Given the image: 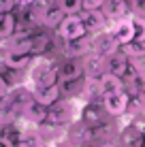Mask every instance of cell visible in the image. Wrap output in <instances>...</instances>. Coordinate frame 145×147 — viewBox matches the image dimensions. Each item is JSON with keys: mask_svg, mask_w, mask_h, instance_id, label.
Listing matches in <instances>:
<instances>
[{"mask_svg": "<svg viewBox=\"0 0 145 147\" xmlns=\"http://www.w3.org/2000/svg\"><path fill=\"white\" fill-rule=\"evenodd\" d=\"M103 11H105V17L119 22V19L126 17V13H128V4H126V0H105Z\"/></svg>", "mask_w": 145, "mask_h": 147, "instance_id": "cell-9", "label": "cell"}, {"mask_svg": "<svg viewBox=\"0 0 145 147\" xmlns=\"http://www.w3.org/2000/svg\"><path fill=\"white\" fill-rule=\"evenodd\" d=\"M83 2V11H100L105 7V0H81Z\"/></svg>", "mask_w": 145, "mask_h": 147, "instance_id": "cell-21", "label": "cell"}, {"mask_svg": "<svg viewBox=\"0 0 145 147\" xmlns=\"http://www.w3.org/2000/svg\"><path fill=\"white\" fill-rule=\"evenodd\" d=\"M30 62H32V53L30 51H13L11 49V51L4 55V64L11 70H22V68H26Z\"/></svg>", "mask_w": 145, "mask_h": 147, "instance_id": "cell-8", "label": "cell"}, {"mask_svg": "<svg viewBox=\"0 0 145 147\" xmlns=\"http://www.w3.org/2000/svg\"><path fill=\"white\" fill-rule=\"evenodd\" d=\"M32 96H34L36 102L45 105V107H51V105H56L58 98H60V88L58 85H36Z\"/></svg>", "mask_w": 145, "mask_h": 147, "instance_id": "cell-7", "label": "cell"}, {"mask_svg": "<svg viewBox=\"0 0 145 147\" xmlns=\"http://www.w3.org/2000/svg\"><path fill=\"white\" fill-rule=\"evenodd\" d=\"M36 0H17V7H30V4H34Z\"/></svg>", "mask_w": 145, "mask_h": 147, "instance_id": "cell-25", "label": "cell"}, {"mask_svg": "<svg viewBox=\"0 0 145 147\" xmlns=\"http://www.w3.org/2000/svg\"><path fill=\"white\" fill-rule=\"evenodd\" d=\"M19 147H43V141L38 136H26L19 141Z\"/></svg>", "mask_w": 145, "mask_h": 147, "instance_id": "cell-22", "label": "cell"}, {"mask_svg": "<svg viewBox=\"0 0 145 147\" xmlns=\"http://www.w3.org/2000/svg\"><path fill=\"white\" fill-rule=\"evenodd\" d=\"M100 94H113V92H122L124 90V81L119 75H113V73H105L100 75Z\"/></svg>", "mask_w": 145, "mask_h": 147, "instance_id": "cell-10", "label": "cell"}, {"mask_svg": "<svg viewBox=\"0 0 145 147\" xmlns=\"http://www.w3.org/2000/svg\"><path fill=\"white\" fill-rule=\"evenodd\" d=\"M68 117H71V109L68 105H51L47 109V121L49 124H66Z\"/></svg>", "mask_w": 145, "mask_h": 147, "instance_id": "cell-12", "label": "cell"}, {"mask_svg": "<svg viewBox=\"0 0 145 147\" xmlns=\"http://www.w3.org/2000/svg\"><path fill=\"white\" fill-rule=\"evenodd\" d=\"M128 66H130V62H128V55L124 51H113L111 55L105 58V70H107V73H113V75L124 77Z\"/></svg>", "mask_w": 145, "mask_h": 147, "instance_id": "cell-5", "label": "cell"}, {"mask_svg": "<svg viewBox=\"0 0 145 147\" xmlns=\"http://www.w3.org/2000/svg\"><path fill=\"white\" fill-rule=\"evenodd\" d=\"M103 147H115V145H111V143H107V145H103Z\"/></svg>", "mask_w": 145, "mask_h": 147, "instance_id": "cell-26", "label": "cell"}, {"mask_svg": "<svg viewBox=\"0 0 145 147\" xmlns=\"http://www.w3.org/2000/svg\"><path fill=\"white\" fill-rule=\"evenodd\" d=\"M130 9H132L134 17L145 19V0H130Z\"/></svg>", "mask_w": 145, "mask_h": 147, "instance_id": "cell-20", "label": "cell"}, {"mask_svg": "<svg viewBox=\"0 0 145 147\" xmlns=\"http://www.w3.org/2000/svg\"><path fill=\"white\" fill-rule=\"evenodd\" d=\"M83 66H86L88 77H98L100 70L105 68V58L100 53H88L86 58H83Z\"/></svg>", "mask_w": 145, "mask_h": 147, "instance_id": "cell-13", "label": "cell"}, {"mask_svg": "<svg viewBox=\"0 0 145 147\" xmlns=\"http://www.w3.org/2000/svg\"><path fill=\"white\" fill-rule=\"evenodd\" d=\"M15 32V15L0 13V38H9Z\"/></svg>", "mask_w": 145, "mask_h": 147, "instance_id": "cell-17", "label": "cell"}, {"mask_svg": "<svg viewBox=\"0 0 145 147\" xmlns=\"http://www.w3.org/2000/svg\"><path fill=\"white\" fill-rule=\"evenodd\" d=\"M60 77L58 68L49 66L47 62H36V68L32 70L34 85H56V79Z\"/></svg>", "mask_w": 145, "mask_h": 147, "instance_id": "cell-4", "label": "cell"}, {"mask_svg": "<svg viewBox=\"0 0 145 147\" xmlns=\"http://www.w3.org/2000/svg\"><path fill=\"white\" fill-rule=\"evenodd\" d=\"M103 105H105V109H107V113H111V115H122V113H126L128 105H130V98H128V94L122 90V92L105 94V96H103Z\"/></svg>", "mask_w": 145, "mask_h": 147, "instance_id": "cell-2", "label": "cell"}, {"mask_svg": "<svg viewBox=\"0 0 145 147\" xmlns=\"http://www.w3.org/2000/svg\"><path fill=\"white\" fill-rule=\"evenodd\" d=\"M58 4H60V9H62L66 15H77L83 9L81 0H58Z\"/></svg>", "mask_w": 145, "mask_h": 147, "instance_id": "cell-19", "label": "cell"}, {"mask_svg": "<svg viewBox=\"0 0 145 147\" xmlns=\"http://www.w3.org/2000/svg\"><path fill=\"white\" fill-rule=\"evenodd\" d=\"M86 24H83L81 15H66L62 19V24L58 26V34L64 40H75V38H81L86 36Z\"/></svg>", "mask_w": 145, "mask_h": 147, "instance_id": "cell-1", "label": "cell"}, {"mask_svg": "<svg viewBox=\"0 0 145 147\" xmlns=\"http://www.w3.org/2000/svg\"><path fill=\"white\" fill-rule=\"evenodd\" d=\"M124 143H126V147H141L145 143V134L134 128H128L124 132Z\"/></svg>", "mask_w": 145, "mask_h": 147, "instance_id": "cell-18", "label": "cell"}, {"mask_svg": "<svg viewBox=\"0 0 145 147\" xmlns=\"http://www.w3.org/2000/svg\"><path fill=\"white\" fill-rule=\"evenodd\" d=\"M47 109L49 107H45V105L41 102H30L26 109H24V115L30 119V121H43V119H47Z\"/></svg>", "mask_w": 145, "mask_h": 147, "instance_id": "cell-15", "label": "cell"}, {"mask_svg": "<svg viewBox=\"0 0 145 147\" xmlns=\"http://www.w3.org/2000/svg\"><path fill=\"white\" fill-rule=\"evenodd\" d=\"M9 94V83L4 81V77L0 75V98H4V96Z\"/></svg>", "mask_w": 145, "mask_h": 147, "instance_id": "cell-24", "label": "cell"}, {"mask_svg": "<svg viewBox=\"0 0 145 147\" xmlns=\"http://www.w3.org/2000/svg\"><path fill=\"white\" fill-rule=\"evenodd\" d=\"M64 17H66V13L60 9V4H56V7L49 4V7H45L43 13H41V22L45 24V26H49V28H58Z\"/></svg>", "mask_w": 145, "mask_h": 147, "instance_id": "cell-11", "label": "cell"}, {"mask_svg": "<svg viewBox=\"0 0 145 147\" xmlns=\"http://www.w3.org/2000/svg\"><path fill=\"white\" fill-rule=\"evenodd\" d=\"M15 4H17V0H0V13H11Z\"/></svg>", "mask_w": 145, "mask_h": 147, "instance_id": "cell-23", "label": "cell"}, {"mask_svg": "<svg viewBox=\"0 0 145 147\" xmlns=\"http://www.w3.org/2000/svg\"><path fill=\"white\" fill-rule=\"evenodd\" d=\"M86 73V66H83V60L79 58H68L66 62H62V66L58 68V75L64 83H71V81H77L81 75Z\"/></svg>", "mask_w": 145, "mask_h": 147, "instance_id": "cell-3", "label": "cell"}, {"mask_svg": "<svg viewBox=\"0 0 145 147\" xmlns=\"http://www.w3.org/2000/svg\"><path fill=\"white\" fill-rule=\"evenodd\" d=\"M81 19H83V24H86V30L90 32H98V30L103 28V24H105V17L100 15V11H86L81 15Z\"/></svg>", "mask_w": 145, "mask_h": 147, "instance_id": "cell-16", "label": "cell"}, {"mask_svg": "<svg viewBox=\"0 0 145 147\" xmlns=\"http://www.w3.org/2000/svg\"><path fill=\"white\" fill-rule=\"evenodd\" d=\"M134 22L130 17H124V19H119V22L115 24V28H113V36H115V40L119 45H128V43H132L134 40Z\"/></svg>", "mask_w": 145, "mask_h": 147, "instance_id": "cell-6", "label": "cell"}, {"mask_svg": "<svg viewBox=\"0 0 145 147\" xmlns=\"http://www.w3.org/2000/svg\"><path fill=\"white\" fill-rule=\"evenodd\" d=\"M66 53L73 55V58H81V55L90 53V43L81 38H75V40H66Z\"/></svg>", "mask_w": 145, "mask_h": 147, "instance_id": "cell-14", "label": "cell"}, {"mask_svg": "<svg viewBox=\"0 0 145 147\" xmlns=\"http://www.w3.org/2000/svg\"><path fill=\"white\" fill-rule=\"evenodd\" d=\"M0 147H2V143H0Z\"/></svg>", "mask_w": 145, "mask_h": 147, "instance_id": "cell-27", "label": "cell"}]
</instances>
